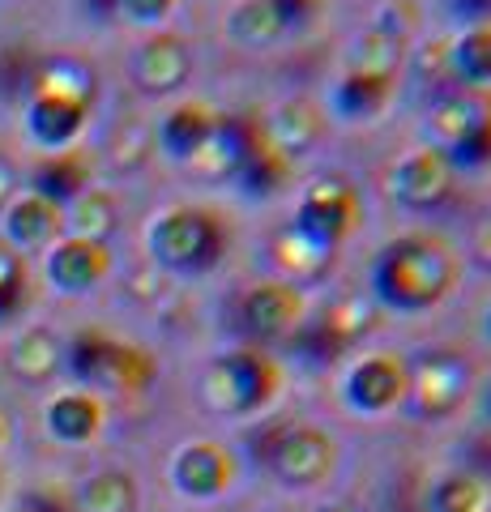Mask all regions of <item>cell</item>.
<instances>
[{
	"label": "cell",
	"mask_w": 491,
	"mask_h": 512,
	"mask_svg": "<svg viewBox=\"0 0 491 512\" xmlns=\"http://www.w3.org/2000/svg\"><path fill=\"white\" fill-rule=\"evenodd\" d=\"M462 282V252L445 235L406 231L389 239L372 261V295L389 312H432Z\"/></svg>",
	"instance_id": "obj_1"
},
{
	"label": "cell",
	"mask_w": 491,
	"mask_h": 512,
	"mask_svg": "<svg viewBox=\"0 0 491 512\" xmlns=\"http://www.w3.org/2000/svg\"><path fill=\"white\" fill-rule=\"evenodd\" d=\"M282 380L287 376H282L278 359H269L261 346H240L205 363L197 380V397L218 419H252V414L278 402Z\"/></svg>",
	"instance_id": "obj_2"
},
{
	"label": "cell",
	"mask_w": 491,
	"mask_h": 512,
	"mask_svg": "<svg viewBox=\"0 0 491 512\" xmlns=\"http://www.w3.org/2000/svg\"><path fill=\"white\" fill-rule=\"evenodd\" d=\"M227 244H231L227 222L214 210H205V205H171L146 231V248L154 256V265L180 278L210 274L227 256Z\"/></svg>",
	"instance_id": "obj_3"
},
{
	"label": "cell",
	"mask_w": 491,
	"mask_h": 512,
	"mask_svg": "<svg viewBox=\"0 0 491 512\" xmlns=\"http://www.w3.org/2000/svg\"><path fill=\"white\" fill-rule=\"evenodd\" d=\"M261 466L291 491H316L329 483V474L338 466V444L325 427L312 423H278L265 431L257 444Z\"/></svg>",
	"instance_id": "obj_4"
},
{
	"label": "cell",
	"mask_w": 491,
	"mask_h": 512,
	"mask_svg": "<svg viewBox=\"0 0 491 512\" xmlns=\"http://www.w3.org/2000/svg\"><path fill=\"white\" fill-rule=\"evenodd\" d=\"M69 372L82 384H90V389L146 393L158 376V363L150 350L120 342L103 329H86V333H77L69 346Z\"/></svg>",
	"instance_id": "obj_5"
},
{
	"label": "cell",
	"mask_w": 491,
	"mask_h": 512,
	"mask_svg": "<svg viewBox=\"0 0 491 512\" xmlns=\"http://www.w3.org/2000/svg\"><path fill=\"white\" fill-rule=\"evenodd\" d=\"M359 222H363L359 188L351 180H342V175H325V180H312L304 192H299L291 227L304 235L308 244L338 252L346 239L355 235Z\"/></svg>",
	"instance_id": "obj_6"
},
{
	"label": "cell",
	"mask_w": 491,
	"mask_h": 512,
	"mask_svg": "<svg viewBox=\"0 0 491 512\" xmlns=\"http://www.w3.org/2000/svg\"><path fill=\"white\" fill-rule=\"evenodd\" d=\"M474 389V367L457 350H427L410 363V393L406 406L419 419H453L466 406V397Z\"/></svg>",
	"instance_id": "obj_7"
},
{
	"label": "cell",
	"mask_w": 491,
	"mask_h": 512,
	"mask_svg": "<svg viewBox=\"0 0 491 512\" xmlns=\"http://www.w3.org/2000/svg\"><path fill=\"white\" fill-rule=\"evenodd\" d=\"M406 393H410V363L402 355H389V350L355 359L342 380L346 406L355 414H368V419L406 406Z\"/></svg>",
	"instance_id": "obj_8"
},
{
	"label": "cell",
	"mask_w": 491,
	"mask_h": 512,
	"mask_svg": "<svg viewBox=\"0 0 491 512\" xmlns=\"http://www.w3.org/2000/svg\"><path fill=\"white\" fill-rule=\"evenodd\" d=\"M308 316V303H304V291L291 282H257L248 286L235 303V320H240V329L248 333L252 342H274V338H291V333L304 325Z\"/></svg>",
	"instance_id": "obj_9"
},
{
	"label": "cell",
	"mask_w": 491,
	"mask_h": 512,
	"mask_svg": "<svg viewBox=\"0 0 491 512\" xmlns=\"http://www.w3.org/2000/svg\"><path fill=\"white\" fill-rule=\"evenodd\" d=\"M453 167L449 158L440 154L436 146H419V150H406L398 163L389 171V197L402 205V210H415L427 214L436 210L440 201L453 192Z\"/></svg>",
	"instance_id": "obj_10"
},
{
	"label": "cell",
	"mask_w": 491,
	"mask_h": 512,
	"mask_svg": "<svg viewBox=\"0 0 491 512\" xmlns=\"http://www.w3.org/2000/svg\"><path fill=\"white\" fill-rule=\"evenodd\" d=\"M235 453L218 440H193L171 457V487L188 500H218L235 487Z\"/></svg>",
	"instance_id": "obj_11"
},
{
	"label": "cell",
	"mask_w": 491,
	"mask_h": 512,
	"mask_svg": "<svg viewBox=\"0 0 491 512\" xmlns=\"http://www.w3.org/2000/svg\"><path fill=\"white\" fill-rule=\"evenodd\" d=\"M261 141H265V124L257 116H244V111L218 116L205 150L188 167H193L197 175H205V180H235V171L248 163V154L257 150Z\"/></svg>",
	"instance_id": "obj_12"
},
{
	"label": "cell",
	"mask_w": 491,
	"mask_h": 512,
	"mask_svg": "<svg viewBox=\"0 0 491 512\" xmlns=\"http://www.w3.org/2000/svg\"><path fill=\"white\" fill-rule=\"evenodd\" d=\"M107 274H112V252H107V244L65 235L47 248V282L65 295H86L99 282H107Z\"/></svg>",
	"instance_id": "obj_13"
},
{
	"label": "cell",
	"mask_w": 491,
	"mask_h": 512,
	"mask_svg": "<svg viewBox=\"0 0 491 512\" xmlns=\"http://www.w3.org/2000/svg\"><path fill=\"white\" fill-rule=\"evenodd\" d=\"M491 124V90H466L457 86L449 94H440L427 111V146L436 150H453L457 141H466L470 133Z\"/></svg>",
	"instance_id": "obj_14"
},
{
	"label": "cell",
	"mask_w": 491,
	"mask_h": 512,
	"mask_svg": "<svg viewBox=\"0 0 491 512\" xmlns=\"http://www.w3.org/2000/svg\"><path fill=\"white\" fill-rule=\"evenodd\" d=\"M398 82L393 73H372V69H346L334 90H329V111L342 124H372L389 111Z\"/></svg>",
	"instance_id": "obj_15"
},
{
	"label": "cell",
	"mask_w": 491,
	"mask_h": 512,
	"mask_svg": "<svg viewBox=\"0 0 491 512\" xmlns=\"http://www.w3.org/2000/svg\"><path fill=\"white\" fill-rule=\"evenodd\" d=\"M193 77V43L180 35H154L137 47L133 82L146 94H171Z\"/></svg>",
	"instance_id": "obj_16"
},
{
	"label": "cell",
	"mask_w": 491,
	"mask_h": 512,
	"mask_svg": "<svg viewBox=\"0 0 491 512\" xmlns=\"http://www.w3.org/2000/svg\"><path fill=\"white\" fill-rule=\"evenodd\" d=\"M359 333H368V316L359 303H338V308L321 312L316 320H304L295 329V346L308 355V363H334L338 355L355 346Z\"/></svg>",
	"instance_id": "obj_17"
},
{
	"label": "cell",
	"mask_w": 491,
	"mask_h": 512,
	"mask_svg": "<svg viewBox=\"0 0 491 512\" xmlns=\"http://www.w3.org/2000/svg\"><path fill=\"white\" fill-rule=\"evenodd\" d=\"M65 239V210L52 201L35 197V192H22V197L9 201L5 210V244L18 252H47Z\"/></svg>",
	"instance_id": "obj_18"
},
{
	"label": "cell",
	"mask_w": 491,
	"mask_h": 512,
	"mask_svg": "<svg viewBox=\"0 0 491 512\" xmlns=\"http://www.w3.org/2000/svg\"><path fill=\"white\" fill-rule=\"evenodd\" d=\"M86 120H90V107H86V103L56 99V94H30L26 133H30V141H35V146H43L47 154L73 150V141L82 137Z\"/></svg>",
	"instance_id": "obj_19"
},
{
	"label": "cell",
	"mask_w": 491,
	"mask_h": 512,
	"mask_svg": "<svg viewBox=\"0 0 491 512\" xmlns=\"http://www.w3.org/2000/svg\"><path fill=\"white\" fill-rule=\"evenodd\" d=\"M90 180H94L90 158L73 146V150H56V154L39 158L35 171H30V192L60 205V210H69V205L90 188Z\"/></svg>",
	"instance_id": "obj_20"
},
{
	"label": "cell",
	"mask_w": 491,
	"mask_h": 512,
	"mask_svg": "<svg viewBox=\"0 0 491 512\" xmlns=\"http://www.w3.org/2000/svg\"><path fill=\"white\" fill-rule=\"evenodd\" d=\"M218 124V111L205 107V103H176L158 124V146L171 163H193V158L205 150V141H210Z\"/></svg>",
	"instance_id": "obj_21"
},
{
	"label": "cell",
	"mask_w": 491,
	"mask_h": 512,
	"mask_svg": "<svg viewBox=\"0 0 491 512\" xmlns=\"http://www.w3.org/2000/svg\"><path fill=\"white\" fill-rule=\"evenodd\" d=\"M261 124H265V137L274 141V146L287 154L291 163H295L299 154H308L316 141L325 137V116H321V107H312L308 99H287L282 107L269 111Z\"/></svg>",
	"instance_id": "obj_22"
},
{
	"label": "cell",
	"mask_w": 491,
	"mask_h": 512,
	"mask_svg": "<svg viewBox=\"0 0 491 512\" xmlns=\"http://www.w3.org/2000/svg\"><path fill=\"white\" fill-rule=\"evenodd\" d=\"M30 86L35 94H56V99H73V103H94L99 94V77L82 56H47L35 64L30 73Z\"/></svg>",
	"instance_id": "obj_23"
},
{
	"label": "cell",
	"mask_w": 491,
	"mask_h": 512,
	"mask_svg": "<svg viewBox=\"0 0 491 512\" xmlns=\"http://www.w3.org/2000/svg\"><path fill=\"white\" fill-rule=\"evenodd\" d=\"M449 77L466 90H491V22L466 26L453 43H445Z\"/></svg>",
	"instance_id": "obj_24"
},
{
	"label": "cell",
	"mask_w": 491,
	"mask_h": 512,
	"mask_svg": "<svg viewBox=\"0 0 491 512\" xmlns=\"http://www.w3.org/2000/svg\"><path fill=\"white\" fill-rule=\"evenodd\" d=\"M291 175H295V163L274 146V141L265 137L261 146L248 154V163L235 171L231 184L240 188L248 201H269V197H278V192L291 184Z\"/></svg>",
	"instance_id": "obj_25"
},
{
	"label": "cell",
	"mask_w": 491,
	"mask_h": 512,
	"mask_svg": "<svg viewBox=\"0 0 491 512\" xmlns=\"http://www.w3.org/2000/svg\"><path fill=\"white\" fill-rule=\"evenodd\" d=\"M47 431L65 444H90L103 431V402L94 393H65L47 406Z\"/></svg>",
	"instance_id": "obj_26"
},
{
	"label": "cell",
	"mask_w": 491,
	"mask_h": 512,
	"mask_svg": "<svg viewBox=\"0 0 491 512\" xmlns=\"http://www.w3.org/2000/svg\"><path fill=\"white\" fill-rule=\"evenodd\" d=\"M227 39L235 47L257 52V47H269V43L287 39V26H282L274 0H240V5L227 13Z\"/></svg>",
	"instance_id": "obj_27"
},
{
	"label": "cell",
	"mask_w": 491,
	"mask_h": 512,
	"mask_svg": "<svg viewBox=\"0 0 491 512\" xmlns=\"http://www.w3.org/2000/svg\"><path fill=\"white\" fill-rule=\"evenodd\" d=\"M427 512H491V483L470 470H453L432 483Z\"/></svg>",
	"instance_id": "obj_28"
},
{
	"label": "cell",
	"mask_w": 491,
	"mask_h": 512,
	"mask_svg": "<svg viewBox=\"0 0 491 512\" xmlns=\"http://www.w3.org/2000/svg\"><path fill=\"white\" fill-rule=\"evenodd\" d=\"M329 261H334V252L308 244L295 227H287L274 239V265L282 269V282H291V286H304L312 278H321L329 269Z\"/></svg>",
	"instance_id": "obj_29"
},
{
	"label": "cell",
	"mask_w": 491,
	"mask_h": 512,
	"mask_svg": "<svg viewBox=\"0 0 491 512\" xmlns=\"http://www.w3.org/2000/svg\"><path fill=\"white\" fill-rule=\"evenodd\" d=\"M116 222H120V210H116L112 192H103V188H86L65 210V227H73L77 239H94V244H107Z\"/></svg>",
	"instance_id": "obj_30"
},
{
	"label": "cell",
	"mask_w": 491,
	"mask_h": 512,
	"mask_svg": "<svg viewBox=\"0 0 491 512\" xmlns=\"http://www.w3.org/2000/svg\"><path fill=\"white\" fill-rule=\"evenodd\" d=\"M137 483L124 470H103L77 487V512H133Z\"/></svg>",
	"instance_id": "obj_31"
},
{
	"label": "cell",
	"mask_w": 491,
	"mask_h": 512,
	"mask_svg": "<svg viewBox=\"0 0 491 512\" xmlns=\"http://www.w3.org/2000/svg\"><path fill=\"white\" fill-rule=\"evenodd\" d=\"M9 367L18 372L22 380H30V384H39V380H47L60 367V346H56V338L47 329H26L18 342H13V355H9Z\"/></svg>",
	"instance_id": "obj_32"
},
{
	"label": "cell",
	"mask_w": 491,
	"mask_h": 512,
	"mask_svg": "<svg viewBox=\"0 0 491 512\" xmlns=\"http://www.w3.org/2000/svg\"><path fill=\"white\" fill-rule=\"evenodd\" d=\"M26 261L18 248H9L5 239H0V320L18 316L22 303H26Z\"/></svg>",
	"instance_id": "obj_33"
},
{
	"label": "cell",
	"mask_w": 491,
	"mask_h": 512,
	"mask_svg": "<svg viewBox=\"0 0 491 512\" xmlns=\"http://www.w3.org/2000/svg\"><path fill=\"white\" fill-rule=\"evenodd\" d=\"M449 158L453 171H487L491 167V124L479 128V133H470L466 141H457L453 150H440Z\"/></svg>",
	"instance_id": "obj_34"
},
{
	"label": "cell",
	"mask_w": 491,
	"mask_h": 512,
	"mask_svg": "<svg viewBox=\"0 0 491 512\" xmlns=\"http://www.w3.org/2000/svg\"><path fill=\"white\" fill-rule=\"evenodd\" d=\"M176 9H180V0H116V18L133 26H163Z\"/></svg>",
	"instance_id": "obj_35"
},
{
	"label": "cell",
	"mask_w": 491,
	"mask_h": 512,
	"mask_svg": "<svg viewBox=\"0 0 491 512\" xmlns=\"http://www.w3.org/2000/svg\"><path fill=\"white\" fill-rule=\"evenodd\" d=\"M282 26H287V35H299V30H308L316 18H321L325 0H274Z\"/></svg>",
	"instance_id": "obj_36"
},
{
	"label": "cell",
	"mask_w": 491,
	"mask_h": 512,
	"mask_svg": "<svg viewBox=\"0 0 491 512\" xmlns=\"http://www.w3.org/2000/svg\"><path fill=\"white\" fill-rule=\"evenodd\" d=\"M445 9L453 13L457 22H466V26L491 22V0H445Z\"/></svg>",
	"instance_id": "obj_37"
},
{
	"label": "cell",
	"mask_w": 491,
	"mask_h": 512,
	"mask_svg": "<svg viewBox=\"0 0 491 512\" xmlns=\"http://www.w3.org/2000/svg\"><path fill=\"white\" fill-rule=\"evenodd\" d=\"M13 188H18V171H13V167L5 163V158H0V210H9Z\"/></svg>",
	"instance_id": "obj_38"
},
{
	"label": "cell",
	"mask_w": 491,
	"mask_h": 512,
	"mask_svg": "<svg viewBox=\"0 0 491 512\" xmlns=\"http://www.w3.org/2000/svg\"><path fill=\"white\" fill-rule=\"evenodd\" d=\"M474 256H479L483 265H491V222H483L479 235H474Z\"/></svg>",
	"instance_id": "obj_39"
},
{
	"label": "cell",
	"mask_w": 491,
	"mask_h": 512,
	"mask_svg": "<svg viewBox=\"0 0 491 512\" xmlns=\"http://www.w3.org/2000/svg\"><path fill=\"white\" fill-rule=\"evenodd\" d=\"M94 18H116V0H82Z\"/></svg>",
	"instance_id": "obj_40"
},
{
	"label": "cell",
	"mask_w": 491,
	"mask_h": 512,
	"mask_svg": "<svg viewBox=\"0 0 491 512\" xmlns=\"http://www.w3.org/2000/svg\"><path fill=\"white\" fill-rule=\"evenodd\" d=\"M483 414H487V419H491V389L483 393Z\"/></svg>",
	"instance_id": "obj_41"
},
{
	"label": "cell",
	"mask_w": 491,
	"mask_h": 512,
	"mask_svg": "<svg viewBox=\"0 0 491 512\" xmlns=\"http://www.w3.org/2000/svg\"><path fill=\"white\" fill-rule=\"evenodd\" d=\"M483 333H487V342H491V308H487V316H483Z\"/></svg>",
	"instance_id": "obj_42"
},
{
	"label": "cell",
	"mask_w": 491,
	"mask_h": 512,
	"mask_svg": "<svg viewBox=\"0 0 491 512\" xmlns=\"http://www.w3.org/2000/svg\"><path fill=\"white\" fill-rule=\"evenodd\" d=\"M0 440H5V419H0Z\"/></svg>",
	"instance_id": "obj_43"
}]
</instances>
